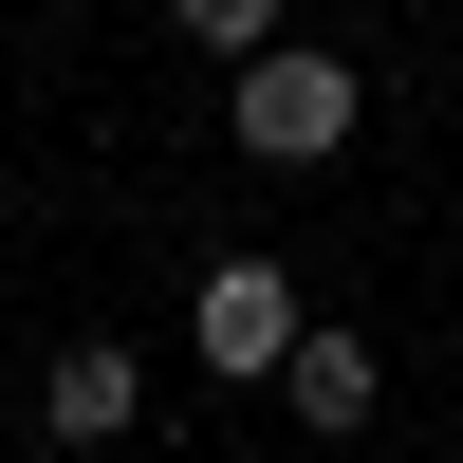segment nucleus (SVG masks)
<instances>
[{
	"mask_svg": "<svg viewBox=\"0 0 463 463\" xmlns=\"http://www.w3.org/2000/svg\"><path fill=\"white\" fill-rule=\"evenodd\" d=\"M130 408H148V371L111 353V334H74V353H56V390H37V427H56V445H111Z\"/></svg>",
	"mask_w": 463,
	"mask_h": 463,
	"instance_id": "7ed1b4c3",
	"label": "nucleus"
},
{
	"mask_svg": "<svg viewBox=\"0 0 463 463\" xmlns=\"http://www.w3.org/2000/svg\"><path fill=\"white\" fill-rule=\"evenodd\" d=\"M185 334H204V371H222V390H279L316 316H297V279H279V260H204V297H185Z\"/></svg>",
	"mask_w": 463,
	"mask_h": 463,
	"instance_id": "f03ea898",
	"label": "nucleus"
},
{
	"mask_svg": "<svg viewBox=\"0 0 463 463\" xmlns=\"http://www.w3.org/2000/svg\"><path fill=\"white\" fill-rule=\"evenodd\" d=\"M279 408H297L316 445H353V427H371V334H334V316H316V334H297V371H279Z\"/></svg>",
	"mask_w": 463,
	"mask_h": 463,
	"instance_id": "20e7f679",
	"label": "nucleus"
},
{
	"mask_svg": "<svg viewBox=\"0 0 463 463\" xmlns=\"http://www.w3.org/2000/svg\"><path fill=\"white\" fill-rule=\"evenodd\" d=\"M353 56H316V37H279V56H241L222 74V130L260 148V167H334V148H353Z\"/></svg>",
	"mask_w": 463,
	"mask_h": 463,
	"instance_id": "f257e3e1",
	"label": "nucleus"
},
{
	"mask_svg": "<svg viewBox=\"0 0 463 463\" xmlns=\"http://www.w3.org/2000/svg\"><path fill=\"white\" fill-rule=\"evenodd\" d=\"M167 19H185V37H204V56H222V74H241V56H279V0H167Z\"/></svg>",
	"mask_w": 463,
	"mask_h": 463,
	"instance_id": "39448f33",
	"label": "nucleus"
}]
</instances>
